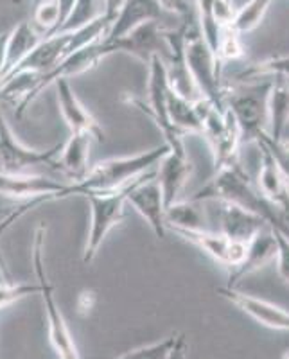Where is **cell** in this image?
Masks as SVG:
<instances>
[{"instance_id":"cell-1","label":"cell","mask_w":289,"mask_h":359,"mask_svg":"<svg viewBox=\"0 0 289 359\" xmlns=\"http://www.w3.org/2000/svg\"><path fill=\"white\" fill-rule=\"evenodd\" d=\"M169 153V146L153 147L147 151L130 156L108 158L90 168L86 176L79 182L69 185L65 198L86 196L90 192H119L126 191L137 180L149 175L151 169L159 168L163 156Z\"/></svg>"},{"instance_id":"cell-2","label":"cell","mask_w":289,"mask_h":359,"mask_svg":"<svg viewBox=\"0 0 289 359\" xmlns=\"http://www.w3.org/2000/svg\"><path fill=\"white\" fill-rule=\"evenodd\" d=\"M269 88L271 79L224 83V108L236 118L243 142H257L268 133Z\"/></svg>"},{"instance_id":"cell-3","label":"cell","mask_w":289,"mask_h":359,"mask_svg":"<svg viewBox=\"0 0 289 359\" xmlns=\"http://www.w3.org/2000/svg\"><path fill=\"white\" fill-rule=\"evenodd\" d=\"M45 233L47 226L40 224L34 232L33 241V268L38 277V286H40L41 304L45 309V318H47V334L49 341L53 345L54 352L60 359H81L78 351V345L74 341V336L70 332L67 320L63 313L60 311V306L54 297V287L47 277V269H45L43 261V250H45Z\"/></svg>"},{"instance_id":"cell-4","label":"cell","mask_w":289,"mask_h":359,"mask_svg":"<svg viewBox=\"0 0 289 359\" xmlns=\"http://www.w3.org/2000/svg\"><path fill=\"white\" fill-rule=\"evenodd\" d=\"M184 60L192 81L200 90L201 97L210 101L214 107L224 108V81L221 79V62L210 43L201 34L198 24L189 25L187 29Z\"/></svg>"},{"instance_id":"cell-5","label":"cell","mask_w":289,"mask_h":359,"mask_svg":"<svg viewBox=\"0 0 289 359\" xmlns=\"http://www.w3.org/2000/svg\"><path fill=\"white\" fill-rule=\"evenodd\" d=\"M198 108L203 121L201 137H205L210 147L216 171L239 162V146L243 144V137L234 115L227 108L214 107L207 99L198 101Z\"/></svg>"},{"instance_id":"cell-6","label":"cell","mask_w":289,"mask_h":359,"mask_svg":"<svg viewBox=\"0 0 289 359\" xmlns=\"http://www.w3.org/2000/svg\"><path fill=\"white\" fill-rule=\"evenodd\" d=\"M90 205V226L86 233L83 262L90 264L98 257L106 236L123 223L126 216V191L119 192H90L86 194Z\"/></svg>"},{"instance_id":"cell-7","label":"cell","mask_w":289,"mask_h":359,"mask_svg":"<svg viewBox=\"0 0 289 359\" xmlns=\"http://www.w3.org/2000/svg\"><path fill=\"white\" fill-rule=\"evenodd\" d=\"M169 70H167V63L163 62L162 57L155 56L147 63V101L144 104L142 101H137L133 99L130 102H133L135 107L142 108L149 114V117L155 121V124L159 126V130L162 131L166 144L171 147L173 151H187L184 146V140L178 131L175 130V126L169 121V114H167V95H169Z\"/></svg>"},{"instance_id":"cell-8","label":"cell","mask_w":289,"mask_h":359,"mask_svg":"<svg viewBox=\"0 0 289 359\" xmlns=\"http://www.w3.org/2000/svg\"><path fill=\"white\" fill-rule=\"evenodd\" d=\"M62 147L54 146L49 149H31L17 139L15 131L0 111V171L20 175L31 172V169L40 165L53 168V158Z\"/></svg>"},{"instance_id":"cell-9","label":"cell","mask_w":289,"mask_h":359,"mask_svg":"<svg viewBox=\"0 0 289 359\" xmlns=\"http://www.w3.org/2000/svg\"><path fill=\"white\" fill-rule=\"evenodd\" d=\"M128 205L142 216V219L149 224L159 239H163L167 233L166 224V201H163L162 189L156 182V172L142 176L133 185L126 189Z\"/></svg>"},{"instance_id":"cell-10","label":"cell","mask_w":289,"mask_h":359,"mask_svg":"<svg viewBox=\"0 0 289 359\" xmlns=\"http://www.w3.org/2000/svg\"><path fill=\"white\" fill-rule=\"evenodd\" d=\"M184 241L200 248L212 261L232 271L246 255L245 243H237L217 230H173Z\"/></svg>"},{"instance_id":"cell-11","label":"cell","mask_w":289,"mask_h":359,"mask_svg":"<svg viewBox=\"0 0 289 359\" xmlns=\"http://www.w3.org/2000/svg\"><path fill=\"white\" fill-rule=\"evenodd\" d=\"M146 22H160L169 29L187 24V22L163 11L159 0H126L123 8L119 9L117 17L110 27V33L105 40H115V38L124 36L131 29L139 27L140 24H146Z\"/></svg>"},{"instance_id":"cell-12","label":"cell","mask_w":289,"mask_h":359,"mask_svg":"<svg viewBox=\"0 0 289 359\" xmlns=\"http://www.w3.org/2000/svg\"><path fill=\"white\" fill-rule=\"evenodd\" d=\"M70 184H63L47 176L34 175V172H11L0 171V196L9 200L27 201L40 196H51L53 200H63Z\"/></svg>"},{"instance_id":"cell-13","label":"cell","mask_w":289,"mask_h":359,"mask_svg":"<svg viewBox=\"0 0 289 359\" xmlns=\"http://www.w3.org/2000/svg\"><path fill=\"white\" fill-rule=\"evenodd\" d=\"M105 57H108V54H106L105 40L94 41V43L86 45V47H83V49H78L76 53H70L69 56L63 57L56 69H53L49 74L41 76L36 88H34V92L31 94V97H29V107L36 101V97L43 92L45 88L53 86L54 83L60 81V79L74 78V76H79V74H85L88 72V70L95 69V67H98Z\"/></svg>"},{"instance_id":"cell-14","label":"cell","mask_w":289,"mask_h":359,"mask_svg":"<svg viewBox=\"0 0 289 359\" xmlns=\"http://www.w3.org/2000/svg\"><path fill=\"white\" fill-rule=\"evenodd\" d=\"M217 294L239 307L243 313H246L250 318L261 323L262 327H268L273 331H289V311L277 304L268 302L264 298H259L255 294L245 293L234 286L217 287Z\"/></svg>"},{"instance_id":"cell-15","label":"cell","mask_w":289,"mask_h":359,"mask_svg":"<svg viewBox=\"0 0 289 359\" xmlns=\"http://www.w3.org/2000/svg\"><path fill=\"white\" fill-rule=\"evenodd\" d=\"M216 205L217 226H220L217 232L224 233L234 241L248 245L257 233L268 229L264 219L257 216L255 212H252V210H248V208L224 200H216Z\"/></svg>"},{"instance_id":"cell-16","label":"cell","mask_w":289,"mask_h":359,"mask_svg":"<svg viewBox=\"0 0 289 359\" xmlns=\"http://www.w3.org/2000/svg\"><path fill=\"white\" fill-rule=\"evenodd\" d=\"M192 171H194V165L187 151H173L169 147V153L163 156L156 168V182L162 189L166 207H171L173 203L180 201L185 185L191 180Z\"/></svg>"},{"instance_id":"cell-17","label":"cell","mask_w":289,"mask_h":359,"mask_svg":"<svg viewBox=\"0 0 289 359\" xmlns=\"http://www.w3.org/2000/svg\"><path fill=\"white\" fill-rule=\"evenodd\" d=\"M58 92V107L63 115V121L69 126L70 133H90L98 142L105 140L101 126L95 117L83 107V102L70 86L69 79H60L54 83Z\"/></svg>"},{"instance_id":"cell-18","label":"cell","mask_w":289,"mask_h":359,"mask_svg":"<svg viewBox=\"0 0 289 359\" xmlns=\"http://www.w3.org/2000/svg\"><path fill=\"white\" fill-rule=\"evenodd\" d=\"M277 257V237L271 229H264L257 233L252 241L246 245V255L237 268L228 271V284L227 286L237 287V282L243 280L248 275L261 271L262 268L275 261Z\"/></svg>"},{"instance_id":"cell-19","label":"cell","mask_w":289,"mask_h":359,"mask_svg":"<svg viewBox=\"0 0 289 359\" xmlns=\"http://www.w3.org/2000/svg\"><path fill=\"white\" fill-rule=\"evenodd\" d=\"M70 40H72V33H56L51 34V36H45L36 49L29 54L24 62L13 70L11 74L34 72L38 74V76L49 74L51 70L56 69L63 57L69 54ZM11 74H9V76H11Z\"/></svg>"},{"instance_id":"cell-20","label":"cell","mask_w":289,"mask_h":359,"mask_svg":"<svg viewBox=\"0 0 289 359\" xmlns=\"http://www.w3.org/2000/svg\"><path fill=\"white\" fill-rule=\"evenodd\" d=\"M261 147V169L257 176V189L264 194L268 200L277 203L278 207L289 208V182L278 168L277 160L271 155L268 147L262 142H257Z\"/></svg>"},{"instance_id":"cell-21","label":"cell","mask_w":289,"mask_h":359,"mask_svg":"<svg viewBox=\"0 0 289 359\" xmlns=\"http://www.w3.org/2000/svg\"><path fill=\"white\" fill-rule=\"evenodd\" d=\"M207 201L205 200H180L167 207L166 224L167 230H212L208 226L210 216H208Z\"/></svg>"},{"instance_id":"cell-22","label":"cell","mask_w":289,"mask_h":359,"mask_svg":"<svg viewBox=\"0 0 289 359\" xmlns=\"http://www.w3.org/2000/svg\"><path fill=\"white\" fill-rule=\"evenodd\" d=\"M95 140L90 133H70L65 146L60 149L58 168L69 175L74 182H79L90 171V146ZM72 182V184H74Z\"/></svg>"},{"instance_id":"cell-23","label":"cell","mask_w":289,"mask_h":359,"mask_svg":"<svg viewBox=\"0 0 289 359\" xmlns=\"http://www.w3.org/2000/svg\"><path fill=\"white\" fill-rule=\"evenodd\" d=\"M43 40L40 33L36 31L33 24L29 22H20L13 29H9V38H8V49H6V69L4 76L0 79V83L8 78L13 70L17 69L29 54L36 49L40 41Z\"/></svg>"},{"instance_id":"cell-24","label":"cell","mask_w":289,"mask_h":359,"mask_svg":"<svg viewBox=\"0 0 289 359\" xmlns=\"http://www.w3.org/2000/svg\"><path fill=\"white\" fill-rule=\"evenodd\" d=\"M289 126V81L284 78L271 79L268 97V135L275 142L285 137Z\"/></svg>"},{"instance_id":"cell-25","label":"cell","mask_w":289,"mask_h":359,"mask_svg":"<svg viewBox=\"0 0 289 359\" xmlns=\"http://www.w3.org/2000/svg\"><path fill=\"white\" fill-rule=\"evenodd\" d=\"M167 114H169V121L180 135L203 133V121H201L198 102L180 95L173 88L169 90V95H167Z\"/></svg>"},{"instance_id":"cell-26","label":"cell","mask_w":289,"mask_h":359,"mask_svg":"<svg viewBox=\"0 0 289 359\" xmlns=\"http://www.w3.org/2000/svg\"><path fill=\"white\" fill-rule=\"evenodd\" d=\"M105 15H106L105 0H78L72 15H70V18L65 22V25H63L58 33H72V31H78V29L85 27V25L102 18Z\"/></svg>"},{"instance_id":"cell-27","label":"cell","mask_w":289,"mask_h":359,"mask_svg":"<svg viewBox=\"0 0 289 359\" xmlns=\"http://www.w3.org/2000/svg\"><path fill=\"white\" fill-rule=\"evenodd\" d=\"M284 78L289 81V54L271 56L268 60L257 62L237 76V81H250L259 78Z\"/></svg>"},{"instance_id":"cell-28","label":"cell","mask_w":289,"mask_h":359,"mask_svg":"<svg viewBox=\"0 0 289 359\" xmlns=\"http://www.w3.org/2000/svg\"><path fill=\"white\" fill-rule=\"evenodd\" d=\"M271 2L273 0H248V2H245L236 11V17H234L232 22L234 31H237L239 34H245L259 27L261 22L264 20Z\"/></svg>"},{"instance_id":"cell-29","label":"cell","mask_w":289,"mask_h":359,"mask_svg":"<svg viewBox=\"0 0 289 359\" xmlns=\"http://www.w3.org/2000/svg\"><path fill=\"white\" fill-rule=\"evenodd\" d=\"M33 25L43 38L56 34L58 29L62 27L60 0H40L36 9H34Z\"/></svg>"},{"instance_id":"cell-30","label":"cell","mask_w":289,"mask_h":359,"mask_svg":"<svg viewBox=\"0 0 289 359\" xmlns=\"http://www.w3.org/2000/svg\"><path fill=\"white\" fill-rule=\"evenodd\" d=\"M176 336L178 334L167 336V338L160 339V341L151 343V345H142V347L128 351L112 359H167L169 354H171L173 347H175Z\"/></svg>"},{"instance_id":"cell-31","label":"cell","mask_w":289,"mask_h":359,"mask_svg":"<svg viewBox=\"0 0 289 359\" xmlns=\"http://www.w3.org/2000/svg\"><path fill=\"white\" fill-rule=\"evenodd\" d=\"M243 54H245V50H243V43H241V34L234 31L232 25L221 29L216 47V56L220 57V62L223 63L239 60V57H243Z\"/></svg>"},{"instance_id":"cell-32","label":"cell","mask_w":289,"mask_h":359,"mask_svg":"<svg viewBox=\"0 0 289 359\" xmlns=\"http://www.w3.org/2000/svg\"><path fill=\"white\" fill-rule=\"evenodd\" d=\"M33 293H40V286L17 284V282H11V278L0 275V311H4L11 304L18 302V300Z\"/></svg>"},{"instance_id":"cell-33","label":"cell","mask_w":289,"mask_h":359,"mask_svg":"<svg viewBox=\"0 0 289 359\" xmlns=\"http://www.w3.org/2000/svg\"><path fill=\"white\" fill-rule=\"evenodd\" d=\"M49 201H54L51 196H40V198H34V200H27V201H22L20 205H18L17 208H13V210H9L8 214H6L2 219H0V237L4 236L6 232H8L9 229H11L13 224L17 223L18 219H20L22 216H25V214L29 212V210H33V208L40 207V205L43 203H49ZM0 269L6 273L4 269V264H2V259H0Z\"/></svg>"},{"instance_id":"cell-34","label":"cell","mask_w":289,"mask_h":359,"mask_svg":"<svg viewBox=\"0 0 289 359\" xmlns=\"http://www.w3.org/2000/svg\"><path fill=\"white\" fill-rule=\"evenodd\" d=\"M163 11L187 22V24H198V11L189 0H159Z\"/></svg>"},{"instance_id":"cell-35","label":"cell","mask_w":289,"mask_h":359,"mask_svg":"<svg viewBox=\"0 0 289 359\" xmlns=\"http://www.w3.org/2000/svg\"><path fill=\"white\" fill-rule=\"evenodd\" d=\"M257 142H262L266 147H268L269 151H271V155L275 156V160H277L278 168L282 169V172H284V176L288 178L289 182V140H281V142H275V140L269 139V135H262L261 139L257 140Z\"/></svg>"},{"instance_id":"cell-36","label":"cell","mask_w":289,"mask_h":359,"mask_svg":"<svg viewBox=\"0 0 289 359\" xmlns=\"http://www.w3.org/2000/svg\"><path fill=\"white\" fill-rule=\"evenodd\" d=\"M273 232L277 237V257H275L277 273L282 278V282L289 286V239L282 236L281 232H277V230H273Z\"/></svg>"},{"instance_id":"cell-37","label":"cell","mask_w":289,"mask_h":359,"mask_svg":"<svg viewBox=\"0 0 289 359\" xmlns=\"http://www.w3.org/2000/svg\"><path fill=\"white\" fill-rule=\"evenodd\" d=\"M95 300H98V297H95L94 291H86V290L81 291L78 297V302H76L79 316H88L90 311L94 309Z\"/></svg>"},{"instance_id":"cell-38","label":"cell","mask_w":289,"mask_h":359,"mask_svg":"<svg viewBox=\"0 0 289 359\" xmlns=\"http://www.w3.org/2000/svg\"><path fill=\"white\" fill-rule=\"evenodd\" d=\"M187 355H189L187 336L178 334V336H176L175 347H173L171 354H169V358H167V359H187Z\"/></svg>"},{"instance_id":"cell-39","label":"cell","mask_w":289,"mask_h":359,"mask_svg":"<svg viewBox=\"0 0 289 359\" xmlns=\"http://www.w3.org/2000/svg\"><path fill=\"white\" fill-rule=\"evenodd\" d=\"M8 38H9V31L0 34V79L4 76V69H6V49H8Z\"/></svg>"},{"instance_id":"cell-40","label":"cell","mask_w":289,"mask_h":359,"mask_svg":"<svg viewBox=\"0 0 289 359\" xmlns=\"http://www.w3.org/2000/svg\"><path fill=\"white\" fill-rule=\"evenodd\" d=\"M105 2H106V15H108L112 20H115L119 9L123 8V4L126 2V0H105Z\"/></svg>"},{"instance_id":"cell-41","label":"cell","mask_w":289,"mask_h":359,"mask_svg":"<svg viewBox=\"0 0 289 359\" xmlns=\"http://www.w3.org/2000/svg\"><path fill=\"white\" fill-rule=\"evenodd\" d=\"M189 2H191V4L196 8V11H198V0H189Z\"/></svg>"},{"instance_id":"cell-42","label":"cell","mask_w":289,"mask_h":359,"mask_svg":"<svg viewBox=\"0 0 289 359\" xmlns=\"http://www.w3.org/2000/svg\"><path fill=\"white\" fill-rule=\"evenodd\" d=\"M284 359H289V351L284 354Z\"/></svg>"},{"instance_id":"cell-43","label":"cell","mask_w":289,"mask_h":359,"mask_svg":"<svg viewBox=\"0 0 289 359\" xmlns=\"http://www.w3.org/2000/svg\"><path fill=\"white\" fill-rule=\"evenodd\" d=\"M0 314H2V311H0Z\"/></svg>"}]
</instances>
